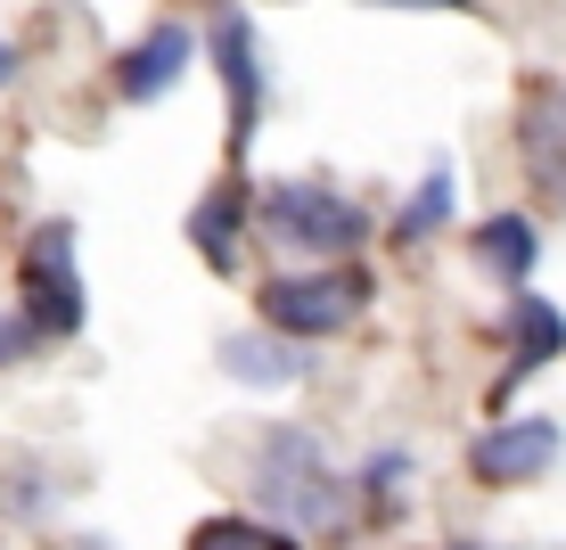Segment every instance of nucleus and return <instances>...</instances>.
<instances>
[{
	"mask_svg": "<svg viewBox=\"0 0 566 550\" xmlns=\"http://www.w3.org/2000/svg\"><path fill=\"white\" fill-rule=\"evenodd\" d=\"M247 494H255V518L296 542H328L354 526V485L337 477V460L321 452L312 427H263L255 444V468H247Z\"/></svg>",
	"mask_w": 566,
	"mask_h": 550,
	"instance_id": "1",
	"label": "nucleus"
},
{
	"mask_svg": "<svg viewBox=\"0 0 566 550\" xmlns=\"http://www.w3.org/2000/svg\"><path fill=\"white\" fill-rule=\"evenodd\" d=\"M255 214H263V239L312 255V271L369 247V206L345 198L337 181H271L255 198Z\"/></svg>",
	"mask_w": 566,
	"mask_h": 550,
	"instance_id": "2",
	"label": "nucleus"
},
{
	"mask_svg": "<svg viewBox=\"0 0 566 550\" xmlns=\"http://www.w3.org/2000/svg\"><path fill=\"white\" fill-rule=\"evenodd\" d=\"M369 297H378V288H369L361 263H321V271H280V280H263L255 312H263L271 338L321 345V338H337V329H354L369 312Z\"/></svg>",
	"mask_w": 566,
	"mask_h": 550,
	"instance_id": "3",
	"label": "nucleus"
},
{
	"mask_svg": "<svg viewBox=\"0 0 566 550\" xmlns=\"http://www.w3.org/2000/svg\"><path fill=\"white\" fill-rule=\"evenodd\" d=\"M17 312L33 321V338H83L91 297H83V263H74V222H42L17 255Z\"/></svg>",
	"mask_w": 566,
	"mask_h": 550,
	"instance_id": "4",
	"label": "nucleus"
},
{
	"mask_svg": "<svg viewBox=\"0 0 566 550\" xmlns=\"http://www.w3.org/2000/svg\"><path fill=\"white\" fill-rule=\"evenodd\" d=\"M558 452H566V436H558V419H493L476 444H468V477L476 485H534V477H551L558 468Z\"/></svg>",
	"mask_w": 566,
	"mask_h": 550,
	"instance_id": "5",
	"label": "nucleus"
},
{
	"mask_svg": "<svg viewBox=\"0 0 566 550\" xmlns=\"http://www.w3.org/2000/svg\"><path fill=\"white\" fill-rule=\"evenodd\" d=\"M501 338H510V370L493 378V395H484V403H493V419H510V395L534 378V370H551L566 353V312L525 288V297H510V312H501Z\"/></svg>",
	"mask_w": 566,
	"mask_h": 550,
	"instance_id": "6",
	"label": "nucleus"
},
{
	"mask_svg": "<svg viewBox=\"0 0 566 550\" xmlns=\"http://www.w3.org/2000/svg\"><path fill=\"white\" fill-rule=\"evenodd\" d=\"M189 58H198V25H181V17L148 25L140 42L115 58V100H124V107H156V100L189 74Z\"/></svg>",
	"mask_w": 566,
	"mask_h": 550,
	"instance_id": "7",
	"label": "nucleus"
},
{
	"mask_svg": "<svg viewBox=\"0 0 566 550\" xmlns=\"http://www.w3.org/2000/svg\"><path fill=\"white\" fill-rule=\"evenodd\" d=\"M206 50H213V66H222V91H230V141H255V124H263V58H255V17H239V9H222L213 17V33H206Z\"/></svg>",
	"mask_w": 566,
	"mask_h": 550,
	"instance_id": "8",
	"label": "nucleus"
},
{
	"mask_svg": "<svg viewBox=\"0 0 566 550\" xmlns=\"http://www.w3.org/2000/svg\"><path fill=\"white\" fill-rule=\"evenodd\" d=\"M517 156H525V173L542 181V198L566 206V91L558 83L525 91V107H517Z\"/></svg>",
	"mask_w": 566,
	"mask_h": 550,
	"instance_id": "9",
	"label": "nucleus"
},
{
	"mask_svg": "<svg viewBox=\"0 0 566 550\" xmlns=\"http://www.w3.org/2000/svg\"><path fill=\"white\" fill-rule=\"evenodd\" d=\"M213 362H222L239 386H296V378H312V345H287V338H271V329H230V338L213 345Z\"/></svg>",
	"mask_w": 566,
	"mask_h": 550,
	"instance_id": "10",
	"label": "nucleus"
},
{
	"mask_svg": "<svg viewBox=\"0 0 566 550\" xmlns=\"http://www.w3.org/2000/svg\"><path fill=\"white\" fill-rule=\"evenodd\" d=\"M468 247H476V263L493 271L510 297H525V280H534V263H542V230H534V214H484V222L468 230Z\"/></svg>",
	"mask_w": 566,
	"mask_h": 550,
	"instance_id": "11",
	"label": "nucleus"
},
{
	"mask_svg": "<svg viewBox=\"0 0 566 550\" xmlns=\"http://www.w3.org/2000/svg\"><path fill=\"white\" fill-rule=\"evenodd\" d=\"M239 239H247V181H222L213 198L189 206V247L206 255V271L239 280Z\"/></svg>",
	"mask_w": 566,
	"mask_h": 550,
	"instance_id": "12",
	"label": "nucleus"
},
{
	"mask_svg": "<svg viewBox=\"0 0 566 550\" xmlns=\"http://www.w3.org/2000/svg\"><path fill=\"white\" fill-rule=\"evenodd\" d=\"M452 214H460V165H452V156H436V165L419 173V189L402 198V214H395V247L443 239V230H452Z\"/></svg>",
	"mask_w": 566,
	"mask_h": 550,
	"instance_id": "13",
	"label": "nucleus"
},
{
	"mask_svg": "<svg viewBox=\"0 0 566 550\" xmlns=\"http://www.w3.org/2000/svg\"><path fill=\"white\" fill-rule=\"evenodd\" d=\"M189 550H304V542L280 535V526H263L255 509H213V518H198Z\"/></svg>",
	"mask_w": 566,
	"mask_h": 550,
	"instance_id": "14",
	"label": "nucleus"
},
{
	"mask_svg": "<svg viewBox=\"0 0 566 550\" xmlns=\"http://www.w3.org/2000/svg\"><path fill=\"white\" fill-rule=\"evenodd\" d=\"M402 485H411V452H402V444H386V452H369V460H361V494H369L378 518H395V494H402Z\"/></svg>",
	"mask_w": 566,
	"mask_h": 550,
	"instance_id": "15",
	"label": "nucleus"
},
{
	"mask_svg": "<svg viewBox=\"0 0 566 550\" xmlns=\"http://www.w3.org/2000/svg\"><path fill=\"white\" fill-rule=\"evenodd\" d=\"M25 353H42L33 321H25V312H0V370H9V362H25Z\"/></svg>",
	"mask_w": 566,
	"mask_h": 550,
	"instance_id": "16",
	"label": "nucleus"
},
{
	"mask_svg": "<svg viewBox=\"0 0 566 550\" xmlns=\"http://www.w3.org/2000/svg\"><path fill=\"white\" fill-rule=\"evenodd\" d=\"M9 74H17V42H0V83H9Z\"/></svg>",
	"mask_w": 566,
	"mask_h": 550,
	"instance_id": "17",
	"label": "nucleus"
},
{
	"mask_svg": "<svg viewBox=\"0 0 566 550\" xmlns=\"http://www.w3.org/2000/svg\"><path fill=\"white\" fill-rule=\"evenodd\" d=\"M452 550H493V542H452Z\"/></svg>",
	"mask_w": 566,
	"mask_h": 550,
	"instance_id": "18",
	"label": "nucleus"
}]
</instances>
